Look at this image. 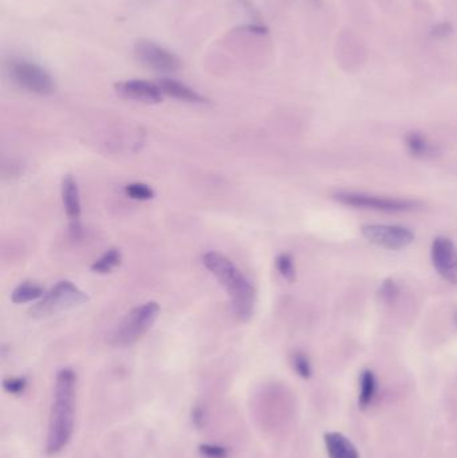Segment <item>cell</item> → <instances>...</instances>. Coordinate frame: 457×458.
Wrapping results in <instances>:
<instances>
[{"instance_id": "2", "label": "cell", "mask_w": 457, "mask_h": 458, "mask_svg": "<svg viewBox=\"0 0 457 458\" xmlns=\"http://www.w3.org/2000/svg\"><path fill=\"white\" fill-rule=\"evenodd\" d=\"M203 264L212 275L227 289L236 318L249 322L255 310L256 292L235 264L218 251H209L203 256Z\"/></svg>"}, {"instance_id": "4", "label": "cell", "mask_w": 457, "mask_h": 458, "mask_svg": "<svg viewBox=\"0 0 457 458\" xmlns=\"http://www.w3.org/2000/svg\"><path fill=\"white\" fill-rule=\"evenodd\" d=\"M160 314V306L156 301H146L137 306L116 328L112 343L116 346H131L140 341L145 334L152 328Z\"/></svg>"}, {"instance_id": "8", "label": "cell", "mask_w": 457, "mask_h": 458, "mask_svg": "<svg viewBox=\"0 0 457 458\" xmlns=\"http://www.w3.org/2000/svg\"><path fill=\"white\" fill-rule=\"evenodd\" d=\"M134 54L141 65L158 73H174L182 67V61L174 54L150 40H138Z\"/></svg>"}, {"instance_id": "16", "label": "cell", "mask_w": 457, "mask_h": 458, "mask_svg": "<svg viewBox=\"0 0 457 458\" xmlns=\"http://www.w3.org/2000/svg\"><path fill=\"white\" fill-rule=\"evenodd\" d=\"M377 392V380L374 374L370 370H365L360 378V398L358 402L362 409L370 405L376 397Z\"/></svg>"}, {"instance_id": "25", "label": "cell", "mask_w": 457, "mask_h": 458, "mask_svg": "<svg viewBox=\"0 0 457 458\" xmlns=\"http://www.w3.org/2000/svg\"><path fill=\"white\" fill-rule=\"evenodd\" d=\"M452 32V26L449 23H440L433 28V35L437 38H445Z\"/></svg>"}, {"instance_id": "12", "label": "cell", "mask_w": 457, "mask_h": 458, "mask_svg": "<svg viewBox=\"0 0 457 458\" xmlns=\"http://www.w3.org/2000/svg\"><path fill=\"white\" fill-rule=\"evenodd\" d=\"M157 85L160 86L161 92H164L165 95H170L172 98L180 100L184 102H189V104H204V102H207L206 97H203L201 94H198L194 89L188 88L186 85H184V83L176 80V79L161 78L158 80Z\"/></svg>"}, {"instance_id": "6", "label": "cell", "mask_w": 457, "mask_h": 458, "mask_svg": "<svg viewBox=\"0 0 457 458\" xmlns=\"http://www.w3.org/2000/svg\"><path fill=\"white\" fill-rule=\"evenodd\" d=\"M361 232L372 244L391 251L406 248L416 239L410 228L397 224H364Z\"/></svg>"}, {"instance_id": "1", "label": "cell", "mask_w": 457, "mask_h": 458, "mask_svg": "<svg viewBox=\"0 0 457 458\" xmlns=\"http://www.w3.org/2000/svg\"><path fill=\"white\" fill-rule=\"evenodd\" d=\"M76 373L69 367L58 371L54 385L52 413L46 445L49 454L59 453L71 440L76 418Z\"/></svg>"}, {"instance_id": "17", "label": "cell", "mask_w": 457, "mask_h": 458, "mask_svg": "<svg viewBox=\"0 0 457 458\" xmlns=\"http://www.w3.org/2000/svg\"><path fill=\"white\" fill-rule=\"evenodd\" d=\"M121 259H122V256H121L119 249H107L100 259H97L95 262L93 263L92 271L95 274H100V275L110 274L114 268H117L118 265L121 264Z\"/></svg>"}, {"instance_id": "10", "label": "cell", "mask_w": 457, "mask_h": 458, "mask_svg": "<svg viewBox=\"0 0 457 458\" xmlns=\"http://www.w3.org/2000/svg\"><path fill=\"white\" fill-rule=\"evenodd\" d=\"M114 88L118 95H121L122 98L143 104H160L164 95L158 85L143 79L122 80L116 83Z\"/></svg>"}, {"instance_id": "23", "label": "cell", "mask_w": 457, "mask_h": 458, "mask_svg": "<svg viewBox=\"0 0 457 458\" xmlns=\"http://www.w3.org/2000/svg\"><path fill=\"white\" fill-rule=\"evenodd\" d=\"M198 452L203 457L206 458H227L228 457V449L220 445L213 444H203L198 446Z\"/></svg>"}, {"instance_id": "18", "label": "cell", "mask_w": 457, "mask_h": 458, "mask_svg": "<svg viewBox=\"0 0 457 458\" xmlns=\"http://www.w3.org/2000/svg\"><path fill=\"white\" fill-rule=\"evenodd\" d=\"M275 264H276V270L278 272L282 275V277L287 282H294L295 277H297V270H295V263H294V259L290 253H280L276 256V260H275Z\"/></svg>"}, {"instance_id": "21", "label": "cell", "mask_w": 457, "mask_h": 458, "mask_svg": "<svg viewBox=\"0 0 457 458\" xmlns=\"http://www.w3.org/2000/svg\"><path fill=\"white\" fill-rule=\"evenodd\" d=\"M398 294H400V288L393 279H386L381 283L379 298L384 303H393L398 298Z\"/></svg>"}, {"instance_id": "7", "label": "cell", "mask_w": 457, "mask_h": 458, "mask_svg": "<svg viewBox=\"0 0 457 458\" xmlns=\"http://www.w3.org/2000/svg\"><path fill=\"white\" fill-rule=\"evenodd\" d=\"M10 76L16 85L27 92L38 95H49L55 90L52 76L40 66L27 61H13L10 64Z\"/></svg>"}, {"instance_id": "13", "label": "cell", "mask_w": 457, "mask_h": 458, "mask_svg": "<svg viewBox=\"0 0 457 458\" xmlns=\"http://www.w3.org/2000/svg\"><path fill=\"white\" fill-rule=\"evenodd\" d=\"M325 445L328 458H360L357 447L342 433H326Z\"/></svg>"}, {"instance_id": "3", "label": "cell", "mask_w": 457, "mask_h": 458, "mask_svg": "<svg viewBox=\"0 0 457 458\" xmlns=\"http://www.w3.org/2000/svg\"><path fill=\"white\" fill-rule=\"evenodd\" d=\"M88 301L89 296L81 288L71 282L64 280L46 292V295L31 308L30 314L35 318H46L77 308Z\"/></svg>"}, {"instance_id": "22", "label": "cell", "mask_w": 457, "mask_h": 458, "mask_svg": "<svg viewBox=\"0 0 457 458\" xmlns=\"http://www.w3.org/2000/svg\"><path fill=\"white\" fill-rule=\"evenodd\" d=\"M3 387L7 393L20 395L26 390L27 380L25 377H10L3 380Z\"/></svg>"}, {"instance_id": "19", "label": "cell", "mask_w": 457, "mask_h": 458, "mask_svg": "<svg viewBox=\"0 0 457 458\" xmlns=\"http://www.w3.org/2000/svg\"><path fill=\"white\" fill-rule=\"evenodd\" d=\"M125 193L137 201H148L155 197V191L144 183H131L126 185Z\"/></svg>"}, {"instance_id": "5", "label": "cell", "mask_w": 457, "mask_h": 458, "mask_svg": "<svg viewBox=\"0 0 457 458\" xmlns=\"http://www.w3.org/2000/svg\"><path fill=\"white\" fill-rule=\"evenodd\" d=\"M333 198L346 207H353L357 210L388 212V213L410 212L418 208L420 205L417 201H412L406 198L377 196V195H369L364 192H354V191H338L333 195Z\"/></svg>"}, {"instance_id": "15", "label": "cell", "mask_w": 457, "mask_h": 458, "mask_svg": "<svg viewBox=\"0 0 457 458\" xmlns=\"http://www.w3.org/2000/svg\"><path fill=\"white\" fill-rule=\"evenodd\" d=\"M46 295L44 288L40 284L25 282L15 288L11 294V301L16 304H25L30 301H40Z\"/></svg>"}, {"instance_id": "14", "label": "cell", "mask_w": 457, "mask_h": 458, "mask_svg": "<svg viewBox=\"0 0 457 458\" xmlns=\"http://www.w3.org/2000/svg\"><path fill=\"white\" fill-rule=\"evenodd\" d=\"M405 145L409 153L413 157L427 159V158L437 157L440 155V147L417 131H412L406 134Z\"/></svg>"}, {"instance_id": "20", "label": "cell", "mask_w": 457, "mask_h": 458, "mask_svg": "<svg viewBox=\"0 0 457 458\" xmlns=\"http://www.w3.org/2000/svg\"><path fill=\"white\" fill-rule=\"evenodd\" d=\"M292 366H294V370L297 371V374L301 378H304V380H309L311 377V374H313V368H311V363H310L309 356L304 353H301V351L292 354Z\"/></svg>"}, {"instance_id": "11", "label": "cell", "mask_w": 457, "mask_h": 458, "mask_svg": "<svg viewBox=\"0 0 457 458\" xmlns=\"http://www.w3.org/2000/svg\"><path fill=\"white\" fill-rule=\"evenodd\" d=\"M62 203L65 208L66 215L71 222H78L81 216V196H79V188L77 180L67 174L62 180Z\"/></svg>"}, {"instance_id": "24", "label": "cell", "mask_w": 457, "mask_h": 458, "mask_svg": "<svg viewBox=\"0 0 457 458\" xmlns=\"http://www.w3.org/2000/svg\"><path fill=\"white\" fill-rule=\"evenodd\" d=\"M204 419H206V414H204L203 407L201 406H196L192 410V422H194V425L197 426V428H201L204 425Z\"/></svg>"}, {"instance_id": "26", "label": "cell", "mask_w": 457, "mask_h": 458, "mask_svg": "<svg viewBox=\"0 0 457 458\" xmlns=\"http://www.w3.org/2000/svg\"><path fill=\"white\" fill-rule=\"evenodd\" d=\"M455 322H456V326H457V311H456V314H455Z\"/></svg>"}, {"instance_id": "9", "label": "cell", "mask_w": 457, "mask_h": 458, "mask_svg": "<svg viewBox=\"0 0 457 458\" xmlns=\"http://www.w3.org/2000/svg\"><path fill=\"white\" fill-rule=\"evenodd\" d=\"M431 259L436 272L445 282L456 286L457 247L455 243L444 236L436 237L432 243Z\"/></svg>"}]
</instances>
